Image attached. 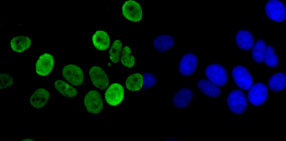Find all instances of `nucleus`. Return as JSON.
<instances>
[{
	"label": "nucleus",
	"mask_w": 286,
	"mask_h": 141,
	"mask_svg": "<svg viewBox=\"0 0 286 141\" xmlns=\"http://www.w3.org/2000/svg\"><path fill=\"white\" fill-rule=\"evenodd\" d=\"M286 77L285 74L282 72L275 73L270 78L268 85L271 90L275 91L284 90L286 87Z\"/></svg>",
	"instance_id": "nucleus-20"
},
{
	"label": "nucleus",
	"mask_w": 286,
	"mask_h": 141,
	"mask_svg": "<svg viewBox=\"0 0 286 141\" xmlns=\"http://www.w3.org/2000/svg\"><path fill=\"white\" fill-rule=\"evenodd\" d=\"M197 86L200 90L207 97L216 98L221 94L220 88L206 79H201L199 80L197 82Z\"/></svg>",
	"instance_id": "nucleus-16"
},
{
	"label": "nucleus",
	"mask_w": 286,
	"mask_h": 141,
	"mask_svg": "<svg viewBox=\"0 0 286 141\" xmlns=\"http://www.w3.org/2000/svg\"><path fill=\"white\" fill-rule=\"evenodd\" d=\"M206 77L216 85L223 87L227 83L228 75L225 68L218 63H211L205 69Z\"/></svg>",
	"instance_id": "nucleus-2"
},
{
	"label": "nucleus",
	"mask_w": 286,
	"mask_h": 141,
	"mask_svg": "<svg viewBox=\"0 0 286 141\" xmlns=\"http://www.w3.org/2000/svg\"><path fill=\"white\" fill-rule=\"evenodd\" d=\"M90 80L95 86L101 90H104L108 86L109 80L104 70L98 66L92 67L89 71Z\"/></svg>",
	"instance_id": "nucleus-12"
},
{
	"label": "nucleus",
	"mask_w": 286,
	"mask_h": 141,
	"mask_svg": "<svg viewBox=\"0 0 286 141\" xmlns=\"http://www.w3.org/2000/svg\"><path fill=\"white\" fill-rule=\"evenodd\" d=\"M55 89L62 95L68 98H73L77 95V90L65 81L61 79L55 81Z\"/></svg>",
	"instance_id": "nucleus-21"
},
{
	"label": "nucleus",
	"mask_w": 286,
	"mask_h": 141,
	"mask_svg": "<svg viewBox=\"0 0 286 141\" xmlns=\"http://www.w3.org/2000/svg\"><path fill=\"white\" fill-rule=\"evenodd\" d=\"M50 97V93L46 89L39 88L36 89L31 95L30 103L33 107L41 108L47 103Z\"/></svg>",
	"instance_id": "nucleus-14"
},
{
	"label": "nucleus",
	"mask_w": 286,
	"mask_h": 141,
	"mask_svg": "<svg viewBox=\"0 0 286 141\" xmlns=\"http://www.w3.org/2000/svg\"><path fill=\"white\" fill-rule=\"evenodd\" d=\"M122 46V43L119 40H115L112 43L109 52V59L112 62H119Z\"/></svg>",
	"instance_id": "nucleus-26"
},
{
	"label": "nucleus",
	"mask_w": 286,
	"mask_h": 141,
	"mask_svg": "<svg viewBox=\"0 0 286 141\" xmlns=\"http://www.w3.org/2000/svg\"><path fill=\"white\" fill-rule=\"evenodd\" d=\"M165 141H177L176 139H168L165 140Z\"/></svg>",
	"instance_id": "nucleus-30"
},
{
	"label": "nucleus",
	"mask_w": 286,
	"mask_h": 141,
	"mask_svg": "<svg viewBox=\"0 0 286 141\" xmlns=\"http://www.w3.org/2000/svg\"><path fill=\"white\" fill-rule=\"evenodd\" d=\"M1 90L4 89L11 86L13 84V79L9 74L2 73L0 75Z\"/></svg>",
	"instance_id": "nucleus-28"
},
{
	"label": "nucleus",
	"mask_w": 286,
	"mask_h": 141,
	"mask_svg": "<svg viewBox=\"0 0 286 141\" xmlns=\"http://www.w3.org/2000/svg\"><path fill=\"white\" fill-rule=\"evenodd\" d=\"M253 47L252 55L254 61L257 63H262L266 48L265 42L263 40H258Z\"/></svg>",
	"instance_id": "nucleus-23"
},
{
	"label": "nucleus",
	"mask_w": 286,
	"mask_h": 141,
	"mask_svg": "<svg viewBox=\"0 0 286 141\" xmlns=\"http://www.w3.org/2000/svg\"><path fill=\"white\" fill-rule=\"evenodd\" d=\"M198 65L196 56L192 53L184 54L180 60L178 70L182 75L189 76L192 75L196 70Z\"/></svg>",
	"instance_id": "nucleus-10"
},
{
	"label": "nucleus",
	"mask_w": 286,
	"mask_h": 141,
	"mask_svg": "<svg viewBox=\"0 0 286 141\" xmlns=\"http://www.w3.org/2000/svg\"><path fill=\"white\" fill-rule=\"evenodd\" d=\"M85 107L88 112L93 114L99 113L103 107V103L99 93L95 90L89 91L85 95L83 101Z\"/></svg>",
	"instance_id": "nucleus-6"
},
{
	"label": "nucleus",
	"mask_w": 286,
	"mask_h": 141,
	"mask_svg": "<svg viewBox=\"0 0 286 141\" xmlns=\"http://www.w3.org/2000/svg\"><path fill=\"white\" fill-rule=\"evenodd\" d=\"M175 44L174 38L168 34L161 35L154 39L153 45L157 51L164 52L172 48Z\"/></svg>",
	"instance_id": "nucleus-17"
},
{
	"label": "nucleus",
	"mask_w": 286,
	"mask_h": 141,
	"mask_svg": "<svg viewBox=\"0 0 286 141\" xmlns=\"http://www.w3.org/2000/svg\"><path fill=\"white\" fill-rule=\"evenodd\" d=\"M233 79L236 85L243 90L250 89L253 83L252 76L248 69L242 65L235 66L232 71Z\"/></svg>",
	"instance_id": "nucleus-4"
},
{
	"label": "nucleus",
	"mask_w": 286,
	"mask_h": 141,
	"mask_svg": "<svg viewBox=\"0 0 286 141\" xmlns=\"http://www.w3.org/2000/svg\"><path fill=\"white\" fill-rule=\"evenodd\" d=\"M62 74L66 80L74 86L80 85L84 81L82 69L75 64H70L65 66L62 69Z\"/></svg>",
	"instance_id": "nucleus-7"
},
{
	"label": "nucleus",
	"mask_w": 286,
	"mask_h": 141,
	"mask_svg": "<svg viewBox=\"0 0 286 141\" xmlns=\"http://www.w3.org/2000/svg\"><path fill=\"white\" fill-rule=\"evenodd\" d=\"M108 65L109 66H111V65L110 63H109L108 64Z\"/></svg>",
	"instance_id": "nucleus-31"
},
{
	"label": "nucleus",
	"mask_w": 286,
	"mask_h": 141,
	"mask_svg": "<svg viewBox=\"0 0 286 141\" xmlns=\"http://www.w3.org/2000/svg\"><path fill=\"white\" fill-rule=\"evenodd\" d=\"M237 45L241 50L248 51L253 47L254 39L252 34L247 30H241L237 33L235 37Z\"/></svg>",
	"instance_id": "nucleus-15"
},
{
	"label": "nucleus",
	"mask_w": 286,
	"mask_h": 141,
	"mask_svg": "<svg viewBox=\"0 0 286 141\" xmlns=\"http://www.w3.org/2000/svg\"><path fill=\"white\" fill-rule=\"evenodd\" d=\"M248 94V98L252 104L256 106L262 105L266 101L268 95L267 86L262 82H257L250 88Z\"/></svg>",
	"instance_id": "nucleus-5"
},
{
	"label": "nucleus",
	"mask_w": 286,
	"mask_h": 141,
	"mask_svg": "<svg viewBox=\"0 0 286 141\" xmlns=\"http://www.w3.org/2000/svg\"><path fill=\"white\" fill-rule=\"evenodd\" d=\"M143 75V87L149 89L156 85L157 79L155 75L149 72H144Z\"/></svg>",
	"instance_id": "nucleus-27"
},
{
	"label": "nucleus",
	"mask_w": 286,
	"mask_h": 141,
	"mask_svg": "<svg viewBox=\"0 0 286 141\" xmlns=\"http://www.w3.org/2000/svg\"><path fill=\"white\" fill-rule=\"evenodd\" d=\"M265 13L270 20L276 22H281L286 19V8L284 4L278 0L268 1L265 6Z\"/></svg>",
	"instance_id": "nucleus-3"
},
{
	"label": "nucleus",
	"mask_w": 286,
	"mask_h": 141,
	"mask_svg": "<svg viewBox=\"0 0 286 141\" xmlns=\"http://www.w3.org/2000/svg\"><path fill=\"white\" fill-rule=\"evenodd\" d=\"M31 43V39L25 36H18L12 38L10 41L11 49L18 53L23 52L28 49Z\"/></svg>",
	"instance_id": "nucleus-19"
},
{
	"label": "nucleus",
	"mask_w": 286,
	"mask_h": 141,
	"mask_svg": "<svg viewBox=\"0 0 286 141\" xmlns=\"http://www.w3.org/2000/svg\"><path fill=\"white\" fill-rule=\"evenodd\" d=\"M23 141H34V139H31V138H25L24 139L21 140Z\"/></svg>",
	"instance_id": "nucleus-29"
},
{
	"label": "nucleus",
	"mask_w": 286,
	"mask_h": 141,
	"mask_svg": "<svg viewBox=\"0 0 286 141\" xmlns=\"http://www.w3.org/2000/svg\"><path fill=\"white\" fill-rule=\"evenodd\" d=\"M125 90L122 85L118 83L111 84L105 91L104 97L107 103L115 106L119 104L123 101Z\"/></svg>",
	"instance_id": "nucleus-8"
},
{
	"label": "nucleus",
	"mask_w": 286,
	"mask_h": 141,
	"mask_svg": "<svg viewBox=\"0 0 286 141\" xmlns=\"http://www.w3.org/2000/svg\"><path fill=\"white\" fill-rule=\"evenodd\" d=\"M193 96V93L191 89L187 87L182 88L174 95L173 98V104L180 108H185L191 102Z\"/></svg>",
	"instance_id": "nucleus-13"
},
{
	"label": "nucleus",
	"mask_w": 286,
	"mask_h": 141,
	"mask_svg": "<svg viewBox=\"0 0 286 141\" xmlns=\"http://www.w3.org/2000/svg\"><path fill=\"white\" fill-rule=\"evenodd\" d=\"M263 60L265 64L270 67L275 68L278 65V58L272 46L268 45L266 47Z\"/></svg>",
	"instance_id": "nucleus-24"
},
{
	"label": "nucleus",
	"mask_w": 286,
	"mask_h": 141,
	"mask_svg": "<svg viewBox=\"0 0 286 141\" xmlns=\"http://www.w3.org/2000/svg\"><path fill=\"white\" fill-rule=\"evenodd\" d=\"M122 12L125 18L131 21L138 22L141 20V7L140 4L135 1H126L122 5Z\"/></svg>",
	"instance_id": "nucleus-9"
},
{
	"label": "nucleus",
	"mask_w": 286,
	"mask_h": 141,
	"mask_svg": "<svg viewBox=\"0 0 286 141\" xmlns=\"http://www.w3.org/2000/svg\"><path fill=\"white\" fill-rule=\"evenodd\" d=\"M54 65L53 56L50 53H44L40 56L37 60L35 65L36 72L41 76H47L52 71Z\"/></svg>",
	"instance_id": "nucleus-11"
},
{
	"label": "nucleus",
	"mask_w": 286,
	"mask_h": 141,
	"mask_svg": "<svg viewBox=\"0 0 286 141\" xmlns=\"http://www.w3.org/2000/svg\"><path fill=\"white\" fill-rule=\"evenodd\" d=\"M139 73H135L130 75L126 79L125 85L129 91H136L140 90L143 85V78Z\"/></svg>",
	"instance_id": "nucleus-22"
},
{
	"label": "nucleus",
	"mask_w": 286,
	"mask_h": 141,
	"mask_svg": "<svg viewBox=\"0 0 286 141\" xmlns=\"http://www.w3.org/2000/svg\"><path fill=\"white\" fill-rule=\"evenodd\" d=\"M226 103L230 111L236 114L245 112L247 106L246 97L243 92L239 90H234L228 95Z\"/></svg>",
	"instance_id": "nucleus-1"
},
{
	"label": "nucleus",
	"mask_w": 286,
	"mask_h": 141,
	"mask_svg": "<svg viewBox=\"0 0 286 141\" xmlns=\"http://www.w3.org/2000/svg\"><path fill=\"white\" fill-rule=\"evenodd\" d=\"M120 59L122 64L127 68H132L135 65V60L134 56L130 48L128 46H125L123 48Z\"/></svg>",
	"instance_id": "nucleus-25"
},
{
	"label": "nucleus",
	"mask_w": 286,
	"mask_h": 141,
	"mask_svg": "<svg viewBox=\"0 0 286 141\" xmlns=\"http://www.w3.org/2000/svg\"><path fill=\"white\" fill-rule=\"evenodd\" d=\"M93 45L97 50L104 51L109 47L110 38L106 32L102 30H96L92 37Z\"/></svg>",
	"instance_id": "nucleus-18"
}]
</instances>
